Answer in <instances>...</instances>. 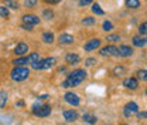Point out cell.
<instances>
[{
	"mask_svg": "<svg viewBox=\"0 0 147 125\" xmlns=\"http://www.w3.org/2000/svg\"><path fill=\"white\" fill-rule=\"evenodd\" d=\"M0 17H4V18L9 17V9L6 6H0Z\"/></svg>",
	"mask_w": 147,
	"mask_h": 125,
	"instance_id": "cell-30",
	"label": "cell"
},
{
	"mask_svg": "<svg viewBox=\"0 0 147 125\" xmlns=\"http://www.w3.org/2000/svg\"><path fill=\"white\" fill-rule=\"evenodd\" d=\"M42 17L50 20V18L54 17V12H53V10H44V12H42Z\"/></svg>",
	"mask_w": 147,
	"mask_h": 125,
	"instance_id": "cell-32",
	"label": "cell"
},
{
	"mask_svg": "<svg viewBox=\"0 0 147 125\" xmlns=\"http://www.w3.org/2000/svg\"><path fill=\"white\" fill-rule=\"evenodd\" d=\"M137 111H139V105H137L136 102L130 101V102H127V104L125 105V108H123V115H125L126 118H129V117L134 115Z\"/></svg>",
	"mask_w": 147,
	"mask_h": 125,
	"instance_id": "cell-5",
	"label": "cell"
},
{
	"mask_svg": "<svg viewBox=\"0 0 147 125\" xmlns=\"http://www.w3.org/2000/svg\"><path fill=\"white\" fill-rule=\"evenodd\" d=\"M40 98H41V100H47L48 95H47V94H42V95H40Z\"/></svg>",
	"mask_w": 147,
	"mask_h": 125,
	"instance_id": "cell-39",
	"label": "cell"
},
{
	"mask_svg": "<svg viewBox=\"0 0 147 125\" xmlns=\"http://www.w3.org/2000/svg\"><path fill=\"white\" fill-rule=\"evenodd\" d=\"M27 58H28V63H30V64H31V63H34V61L41 60V58H40V54H38V53H31L28 57H27Z\"/></svg>",
	"mask_w": 147,
	"mask_h": 125,
	"instance_id": "cell-28",
	"label": "cell"
},
{
	"mask_svg": "<svg viewBox=\"0 0 147 125\" xmlns=\"http://www.w3.org/2000/svg\"><path fill=\"white\" fill-rule=\"evenodd\" d=\"M92 12H93L95 14H99V16H103V14H105L103 9H102L98 3H93V4H92Z\"/></svg>",
	"mask_w": 147,
	"mask_h": 125,
	"instance_id": "cell-19",
	"label": "cell"
},
{
	"mask_svg": "<svg viewBox=\"0 0 147 125\" xmlns=\"http://www.w3.org/2000/svg\"><path fill=\"white\" fill-rule=\"evenodd\" d=\"M122 125H127V124H122Z\"/></svg>",
	"mask_w": 147,
	"mask_h": 125,
	"instance_id": "cell-42",
	"label": "cell"
},
{
	"mask_svg": "<svg viewBox=\"0 0 147 125\" xmlns=\"http://www.w3.org/2000/svg\"><path fill=\"white\" fill-rule=\"evenodd\" d=\"M28 75H30V71L24 66H16L10 72V77L13 81H24L28 78Z\"/></svg>",
	"mask_w": 147,
	"mask_h": 125,
	"instance_id": "cell-2",
	"label": "cell"
},
{
	"mask_svg": "<svg viewBox=\"0 0 147 125\" xmlns=\"http://www.w3.org/2000/svg\"><path fill=\"white\" fill-rule=\"evenodd\" d=\"M55 63H57V60H55L54 57H48V58L41 60V70H48V68L54 67Z\"/></svg>",
	"mask_w": 147,
	"mask_h": 125,
	"instance_id": "cell-10",
	"label": "cell"
},
{
	"mask_svg": "<svg viewBox=\"0 0 147 125\" xmlns=\"http://www.w3.org/2000/svg\"><path fill=\"white\" fill-rule=\"evenodd\" d=\"M62 115H64V120H65L67 122H74V121L78 120V112L74 111V109H67V111H64Z\"/></svg>",
	"mask_w": 147,
	"mask_h": 125,
	"instance_id": "cell-8",
	"label": "cell"
},
{
	"mask_svg": "<svg viewBox=\"0 0 147 125\" xmlns=\"http://www.w3.org/2000/svg\"><path fill=\"white\" fill-rule=\"evenodd\" d=\"M92 1H93V0H79V6H81V7L89 6V4H92Z\"/></svg>",
	"mask_w": 147,
	"mask_h": 125,
	"instance_id": "cell-34",
	"label": "cell"
},
{
	"mask_svg": "<svg viewBox=\"0 0 147 125\" xmlns=\"http://www.w3.org/2000/svg\"><path fill=\"white\" fill-rule=\"evenodd\" d=\"M7 98H9L7 92H6V91H0V108L6 107V104H7Z\"/></svg>",
	"mask_w": 147,
	"mask_h": 125,
	"instance_id": "cell-18",
	"label": "cell"
},
{
	"mask_svg": "<svg viewBox=\"0 0 147 125\" xmlns=\"http://www.w3.org/2000/svg\"><path fill=\"white\" fill-rule=\"evenodd\" d=\"M146 95H147V89H146Z\"/></svg>",
	"mask_w": 147,
	"mask_h": 125,
	"instance_id": "cell-41",
	"label": "cell"
},
{
	"mask_svg": "<svg viewBox=\"0 0 147 125\" xmlns=\"http://www.w3.org/2000/svg\"><path fill=\"white\" fill-rule=\"evenodd\" d=\"M126 72V68L123 67V66H116L115 68H113V74L116 75V77H120V75H123Z\"/></svg>",
	"mask_w": 147,
	"mask_h": 125,
	"instance_id": "cell-21",
	"label": "cell"
},
{
	"mask_svg": "<svg viewBox=\"0 0 147 125\" xmlns=\"http://www.w3.org/2000/svg\"><path fill=\"white\" fill-rule=\"evenodd\" d=\"M102 29H103L105 31H112V30H113V23H112V21H109V20L103 21V26H102Z\"/></svg>",
	"mask_w": 147,
	"mask_h": 125,
	"instance_id": "cell-26",
	"label": "cell"
},
{
	"mask_svg": "<svg viewBox=\"0 0 147 125\" xmlns=\"http://www.w3.org/2000/svg\"><path fill=\"white\" fill-rule=\"evenodd\" d=\"M42 40H44V43H53L54 41V34L51 33V31H45L44 34H42Z\"/></svg>",
	"mask_w": 147,
	"mask_h": 125,
	"instance_id": "cell-20",
	"label": "cell"
},
{
	"mask_svg": "<svg viewBox=\"0 0 147 125\" xmlns=\"http://www.w3.org/2000/svg\"><path fill=\"white\" fill-rule=\"evenodd\" d=\"M82 24H84V26H93V24H95V18L93 17L82 18Z\"/></svg>",
	"mask_w": 147,
	"mask_h": 125,
	"instance_id": "cell-29",
	"label": "cell"
},
{
	"mask_svg": "<svg viewBox=\"0 0 147 125\" xmlns=\"http://www.w3.org/2000/svg\"><path fill=\"white\" fill-rule=\"evenodd\" d=\"M64 98H65V101H67L69 105H74V107H78V105L81 104V98H79L78 94H75V92H67V94L64 95Z\"/></svg>",
	"mask_w": 147,
	"mask_h": 125,
	"instance_id": "cell-6",
	"label": "cell"
},
{
	"mask_svg": "<svg viewBox=\"0 0 147 125\" xmlns=\"http://www.w3.org/2000/svg\"><path fill=\"white\" fill-rule=\"evenodd\" d=\"M58 41H59L61 46H68V44H72L74 41H75V38H74V36L65 33V34H61V36H59Z\"/></svg>",
	"mask_w": 147,
	"mask_h": 125,
	"instance_id": "cell-12",
	"label": "cell"
},
{
	"mask_svg": "<svg viewBox=\"0 0 147 125\" xmlns=\"http://www.w3.org/2000/svg\"><path fill=\"white\" fill-rule=\"evenodd\" d=\"M79 55L78 54H74V53H69V54H67L65 55V61L69 64V66H76L78 63H79Z\"/></svg>",
	"mask_w": 147,
	"mask_h": 125,
	"instance_id": "cell-15",
	"label": "cell"
},
{
	"mask_svg": "<svg viewBox=\"0 0 147 125\" xmlns=\"http://www.w3.org/2000/svg\"><path fill=\"white\" fill-rule=\"evenodd\" d=\"M126 6L129 9H139L140 1L139 0H126Z\"/></svg>",
	"mask_w": 147,
	"mask_h": 125,
	"instance_id": "cell-22",
	"label": "cell"
},
{
	"mask_svg": "<svg viewBox=\"0 0 147 125\" xmlns=\"http://www.w3.org/2000/svg\"><path fill=\"white\" fill-rule=\"evenodd\" d=\"M21 29H23V30H28V31H31V30H33V26H31V24H26V23H23V24H21Z\"/></svg>",
	"mask_w": 147,
	"mask_h": 125,
	"instance_id": "cell-37",
	"label": "cell"
},
{
	"mask_svg": "<svg viewBox=\"0 0 147 125\" xmlns=\"http://www.w3.org/2000/svg\"><path fill=\"white\" fill-rule=\"evenodd\" d=\"M82 121L85 122V124H96V121H98V118L95 117V115H92V114H84V117H82Z\"/></svg>",
	"mask_w": 147,
	"mask_h": 125,
	"instance_id": "cell-17",
	"label": "cell"
},
{
	"mask_svg": "<svg viewBox=\"0 0 147 125\" xmlns=\"http://www.w3.org/2000/svg\"><path fill=\"white\" fill-rule=\"evenodd\" d=\"M106 40L110 41V43H116V41L120 40V36H119V34H110V36L106 37Z\"/></svg>",
	"mask_w": 147,
	"mask_h": 125,
	"instance_id": "cell-31",
	"label": "cell"
},
{
	"mask_svg": "<svg viewBox=\"0 0 147 125\" xmlns=\"http://www.w3.org/2000/svg\"><path fill=\"white\" fill-rule=\"evenodd\" d=\"M27 51H28V46L26 43H18L17 46L14 47V51L13 53L16 54V55H24Z\"/></svg>",
	"mask_w": 147,
	"mask_h": 125,
	"instance_id": "cell-14",
	"label": "cell"
},
{
	"mask_svg": "<svg viewBox=\"0 0 147 125\" xmlns=\"http://www.w3.org/2000/svg\"><path fill=\"white\" fill-rule=\"evenodd\" d=\"M99 47H100V40L99 38H92L88 43L84 44V50L85 51H93V50H96Z\"/></svg>",
	"mask_w": 147,
	"mask_h": 125,
	"instance_id": "cell-7",
	"label": "cell"
},
{
	"mask_svg": "<svg viewBox=\"0 0 147 125\" xmlns=\"http://www.w3.org/2000/svg\"><path fill=\"white\" fill-rule=\"evenodd\" d=\"M24 6L26 7H36L37 0H24Z\"/></svg>",
	"mask_w": 147,
	"mask_h": 125,
	"instance_id": "cell-33",
	"label": "cell"
},
{
	"mask_svg": "<svg viewBox=\"0 0 147 125\" xmlns=\"http://www.w3.org/2000/svg\"><path fill=\"white\" fill-rule=\"evenodd\" d=\"M23 23L31 24V26H37V24H40V18L37 16H34V14H26V16H23Z\"/></svg>",
	"mask_w": 147,
	"mask_h": 125,
	"instance_id": "cell-11",
	"label": "cell"
},
{
	"mask_svg": "<svg viewBox=\"0 0 147 125\" xmlns=\"http://www.w3.org/2000/svg\"><path fill=\"white\" fill-rule=\"evenodd\" d=\"M99 54L103 55V57H117L119 55V50H117V47L110 44V46H106V47L100 48Z\"/></svg>",
	"mask_w": 147,
	"mask_h": 125,
	"instance_id": "cell-4",
	"label": "cell"
},
{
	"mask_svg": "<svg viewBox=\"0 0 147 125\" xmlns=\"http://www.w3.org/2000/svg\"><path fill=\"white\" fill-rule=\"evenodd\" d=\"M33 114L36 115V117H48L50 114H51V107L50 105H34L33 107Z\"/></svg>",
	"mask_w": 147,
	"mask_h": 125,
	"instance_id": "cell-3",
	"label": "cell"
},
{
	"mask_svg": "<svg viewBox=\"0 0 147 125\" xmlns=\"http://www.w3.org/2000/svg\"><path fill=\"white\" fill-rule=\"evenodd\" d=\"M17 105H18V107H23V105H24V102H23V101H18Z\"/></svg>",
	"mask_w": 147,
	"mask_h": 125,
	"instance_id": "cell-40",
	"label": "cell"
},
{
	"mask_svg": "<svg viewBox=\"0 0 147 125\" xmlns=\"http://www.w3.org/2000/svg\"><path fill=\"white\" fill-rule=\"evenodd\" d=\"M95 63H96L95 58H88V60H85V66H86V67H92Z\"/></svg>",
	"mask_w": 147,
	"mask_h": 125,
	"instance_id": "cell-36",
	"label": "cell"
},
{
	"mask_svg": "<svg viewBox=\"0 0 147 125\" xmlns=\"http://www.w3.org/2000/svg\"><path fill=\"white\" fill-rule=\"evenodd\" d=\"M137 78L142 81H147V70H139L137 71Z\"/></svg>",
	"mask_w": 147,
	"mask_h": 125,
	"instance_id": "cell-27",
	"label": "cell"
},
{
	"mask_svg": "<svg viewBox=\"0 0 147 125\" xmlns=\"http://www.w3.org/2000/svg\"><path fill=\"white\" fill-rule=\"evenodd\" d=\"M123 85L126 87L127 89H136L139 87V81L133 77H129V78H125L123 80Z\"/></svg>",
	"mask_w": 147,
	"mask_h": 125,
	"instance_id": "cell-9",
	"label": "cell"
},
{
	"mask_svg": "<svg viewBox=\"0 0 147 125\" xmlns=\"http://www.w3.org/2000/svg\"><path fill=\"white\" fill-rule=\"evenodd\" d=\"M119 55L120 57H130V55H133V48L131 47H129V46H120L119 48Z\"/></svg>",
	"mask_w": 147,
	"mask_h": 125,
	"instance_id": "cell-16",
	"label": "cell"
},
{
	"mask_svg": "<svg viewBox=\"0 0 147 125\" xmlns=\"http://www.w3.org/2000/svg\"><path fill=\"white\" fill-rule=\"evenodd\" d=\"M139 34H140V36H147V21L142 23V24L139 26Z\"/></svg>",
	"mask_w": 147,
	"mask_h": 125,
	"instance_id": "cell-25",
	"label": "cell"
},
{
	"mask_svg": "<svg viewBox=\"0 0 147 125\" xmlns=\"http://www.w3.org/2000/svg\"><path fill=\"white\" fill-rule=\"evenodd\" d=\"M48 4H57V3H59L61 0H45Z\"/></svg>",
	"mask_w": 147,
	"mask_h": 125,
	"instance_id": "cell-38",
	"label": "cell"
},
{
	"mask_svg": "<svg viewBox=\"0 0 147 125\" xmlns=\"http://www.w3.org/2000/svg\"><path fill=\"white\" fill-rule=\"evenodd\" d=\"M28 63V58L27 57H21V58H16L14 61H13V64L14 66H26Z\"/></svg>",
	"mask_w": 147,
	"mask_h": 125,
	"instance_id": "cell-24",
	"label": "cell"
},
{
	"mask_svg": "<svg viewBox=\"0 0 147 125\" xmlns=\"http://www.w3.org/2000/svg\"><path fill=\"white\" fill-rule=\"evenodd\" d=\"M136 115H137V118L139 120H143V118H147V111H142V112H136Z\"/></svg>",
	"mask_w": 147,
	"mask_h": 125,
	"instance_id": "cell-35",
	"label": "cell"
},
{
	"mask_svg": "<svg viewBox=\"0 0 147 125\" xmlns=\"http://www.w3.org/2000/svg\"><path fill=\"white\" fill-rule=\"evenodd\" d=\"M4 1V4L7 6V7H10V9H18V3L16 1V0H3Z\"/></svg>",
	"mask_w": 147,
	"mask_h": 125,
	"instance_id": "cell-23",
	"label": "cell"
},
{
	"mask_svg": "<svg viewBox=\"0 0 147 125\" xmlns=\"http://www.w3.org/2000/svg\"><path fill=\"white\" fill-rule=\"evenodd\" d=\"M85 78H86V71L82 70V68H78V70H75V71L69 72V75L67 77V80L62 83V87H64V88L78 87Z\"/></svg>",
	"mask_w": 147,
	"mask_h": 125,
	"instance_id": "cell-1",
	"label": "cell"
},
{
	"mask_svg": "<svg viewBox=\"0 0 147 125\" xmlns=\"http://www.w3.org/2000/svg\"><path fill=\"white\" fill-rule=\"evenodd\" d=\"M131 41H133V46H136V47H144L147 44V37L146 36H134L131 38Z\"/></svg>",
	"mask_w": 147,
	"mask_h": 125,
	"instance_id": "cell-13",
	"label": "cell"
}]
</instances>
